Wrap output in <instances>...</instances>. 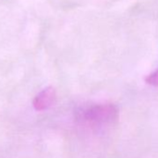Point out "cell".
Returning a JSON list of instances; mask_svg holds the SVG:
<instances>
[{"label":"cell","mask_w":158,"mask_h":158,"mask_svg":"<svg viewBox=\"0 0 158 158\" xmlns=\"http://www.w3.org/2000/svg\"><path fill=\"white\" fill-rule=\"evenodd\" d=\"M119 117V110L113 103L93 104L77 113V118L82 124L91 128H104L115 124Z\"/></svg>","instance_id":"cell-1"},{"label":"cell","mask_w":158,"mask_h":158,"mask_svg":"<svg viewBox=\"0 0 158 158\" xmlns=\"http://www.w3.org/2000/svg\"><path fill=\"white\" fill-rule=\"evenodd\" d=\"M56 91L53 88L48 87L39 92L34 99L33 105L36 111H45L50 108L56 102Z\"/></svg>","instance_id":"cell-2"},{"label":"cell","mask_w":158,"mask_h":158,"mask_svg":"<svg viewBox=\"0 0 158 158\" xmlns=\"http://www.w3.org/2000/svg\"><path fill=\"white\" fill-rule=\"evenodd\" d=\"M145 82L151 86L158 87V70L148 74L145 78Z\"/></svg>","instance_id":"cell-3"}]
</instances>
